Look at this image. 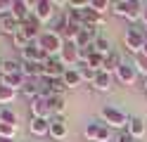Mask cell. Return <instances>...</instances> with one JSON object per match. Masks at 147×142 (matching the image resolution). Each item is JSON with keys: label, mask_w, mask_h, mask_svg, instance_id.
<instances>
[{"label": "cell", "mask_w": 147, "mask_h": 142, "mask_svg": "<svg viewBox=\"0 0 147 142\" xmlns=\"http://www.w3.org/2000/svg\"><path fill=\"white\" fill-rule=\"evenodd\" d=\"M67 90H69V88L64 85L62 78H52V83H50V92H52V95H64Z\"/></svg>", "instance_id": "836d02e7"}, {"label": "cell", "mask_w": 147, "mask_h": 142, "mask_svg": "<svg viewBox=\"0 0 147 142\" xmlns=\"http://www.w3.org/2000/svg\"><path fill=\"white\" fill-rule=\"evenodd\" d=\"M78 73H81V78H83V81H90V83H93L95 76H97L100 71H95V69H90L88 64H83V66H78Z\"/></svg>", "instance_id": "1f68e13d"}, {"label": "cell", "mask_w": 147, "mask_h": 142, "mask_svg": "<svg viewBox=\"0 0 147 142\" xmlns=\"http://www.w3.org/2000/svg\"><path fill=\"white\" fill-rule=\"evenodd\" d=\"M145 90H147V81H145Z\"/></svg>", "instance_id": "60d3db41"}, {"label": "cell", "mask_w": 147, "mask_h": 142, "mask_svg": "<svg viewBox=\"0 0 147 142\" xmlns=\"http://www.w3.org/2000/svg\"><path fill=\"white\" fill-rule=\"evenodd\" d=\"M40 24H43V22H40V19L36 17L33 12H31V17H29V19H26V22L22 24V31H24L26 36H29V40H31V43H33V38H36V40L40 38V33H43V31H40Z\"/></svg>", "instance_id": "30bf717a"}, {"label": "cell", "mask_w": 147, "mask_h": 142, "mask_svg": "<svg viewBox=\"0 0 147 142\" xmlns=\"http://www.w3.org/2000/svg\"><path fill=\"white\" fill-rule=\"evenodd\" d=\"M24 73L22 71H17V73H5V76H0V85H5V88H12V90H22L24 88Z\"/></svg>", "instance_id": "7c38bea8"}, {"label": "cell", "mask_w": 147, "mask_h": 142, "mask_svg": "<svg viewBox=\"0 0 147 142\" xmlns=\"http://www.w3.org/2000/svg\"><path fill=\"white\" fill-rule=\"evenodd\" d=\"M12 3H14V0H0V17L12 12Z\"/></svg>", "instance_id": "d590c367"}, {"label": "cell", "mask_w": 147, "mask_h": 142, "mask_svg": "<svg viewBox=\"0 0 147 142\" xmlns=\"http://www.w3.org/2000/svg\"><path fill=\"white\" fill-rule=\"evenodd\" d=\"M100 114H102L107 128H119V130H126L128 128V121H131V118H128L121 109H116V107H102Z\"/></svg>", "instance_id": "7a4b0ae2"}, {"label": "cell", "mask_w": 147, "mask_h": 142, "mask_svg": "<svg viewBox=\"0 0 147 142\" xmlns=\"http://www.w3.org/2000/svg\"><path fill=\"white\" fill-rule=\"evenodd\" d=\"M128 9H131V0H116V3H112V12L116 17H126Z\"/></svg>", "instance_id": "484cf974"}, {"label": "cell", "mask_w": 147, "mask_h": 142, "mask_svg": "<svg viewBox=\"0 0 147 142\" xmlns=\"http://www.w3.org/2000/svg\"><path fill=\"white\" fill-rule=\"evenodd\" d=\"M0 69H3V76L5 73H17V71H22V64L17 59H3L0 62Z\"/></svg>", "instance_id": "4316f807"}, {"label": "cell", "mask_w": 147, "mask_h": 142, "mask_svg": "<svg viewBox=\"0 0 147 142\" xmlns=\"http://www.w3.org/2000/svg\"><path fill=\"white\" fill-rule=\"evenodd\" d=\"M116 78H119V83H123V85H133V83L138 81V69H135V64L121 62V66L116 69Z\"/></svg>", "instance_id": "52a82bcc"}, {"label": "cell", "mask_w": 147, "mask_h": 142, "mask_svg": "<svg viewBox=\"0 0 147 142\" xmlns=\"http://www.w3.org/2000/svg\"><path fill=\"white\" fill-rule=\"evenodd\" d=\"M67 123H64V118H55V121H50V137H55V140H64L67 137Z\"/></svg>", "instance_id": "ac0fdd59"}, {"label": "cell", "mask_w": 147, "mask_h": 142, "mask_svg": "<svg viewBox=\"0 0 147 142\" xmlns=\"http://www.w3.org/2000/svg\"><path fill=\"white\" fill-rule=\"evenodd\" d=\"M83 135L90 142H109V128L105 126V123H88Z\"/></svg>", "instance_id": "5b68a950"}, {"label": "cell", "mask_w": 147, "mask_h": 142, "mask_svg": "<svg viewBox=\"0 0 147 142\" xmlns=\"http://www.w3.org/2000/svg\"><path fill=\"white\" fill-rule=\"evenodd\" d=\"M93 45H95V52H97V55H102V57H107L109 52H112V47H109V40H107L105 36H100Z\"/></svg>", "instance_id": "f1b7e54d"}, {"label": "cell", "mask_w": 147, "mask_h": 142, "mask_svg": "<svg viewBox=\"0 0 147 142\" xmlns=\"http://www.w3.org/2000/svg\"><path fill=\"white\" fill-rule=\"evenodd\" d=\"M62 81H64V85H67V88H78L83 78H81L78 69H67V71H64V76H62Z\"/></svg>", "instance_id": "ffe728a7"}, {"label": "cell", "mask_w": 147, "mask_h": 142, "mask_svg": "<svg viewBox=\"0 0 147 142\" xmlns=\"http://www.w3.org/2000/svg\"><path fill=\"white\" fill-rule=\"evenodd\" d=\"M142 55H147V40H145V47H142Z\"/></svg>", "instance_id": "f35d334b"}, {"label": "cell", "mask_w": 147, "mask_h": 142, "mask_svg": "<svg viewBox=\"0 0 147 142\" xmlns=\"http://www.w3.org/2000/svg\"><path fill=\"white\" fill-rule=\"evenodd\" d=\"M33 14L38 17L40 22H48V19H52V14H55L52 0H38V3H33Z\"/></svg>", "instance_id": "8fae6325"}, {"label": "cell", "mask_w": 147, "mask_h": 142, "mask_svg": "<svg viewBox=\"0 0 147 142\" xmlns=\"http://www.w3.org/2000/svg\"><path fill=\"white\" fill-rule=\"evenodd\" d=\"M19 28H22V24H19V22H17V19L12 17V12L0 17V31H3L5 36H14L17 31H19Z\"/></svg>", "instance_id": "5bb4252c"}, {"label": "cell", "mask_w": 147, "mask_h": 142, "mask_svg": "<svg viewBox=\"0 0 147 142\" xmlns=\"http://www.w3.org/2000/svg\"><path fill=\"white\" fill-rule=\"evenodd\" d=\"M145 40H147V36L138 28L135 24H131L126 28V36H123V45H126V50L128 52H133L135 57L142 52V47H145Z\"/></svg>", "instance_id": "6da1fadb"}, {"label": "cell", "mask_w": 147, "mask_h": 142, "mask_svg": "<svg viewBox=\"0 0 147 142\" xmlns=\"http://www.w3.org/2000/svg\"><path fill=\"white\" fill-rule=\"evenodd\" d=\"M93 88H95V90H109V88H112V73L100 71V73L95 76V81H93Z\"/></svg>", "instance_id": "44dd1931"}, {"label": "cell", "mask_w": 147, "mask_h": 142, "mask_svg": "<svg viewBox=\"0 0 147 142\" xmlns=\"http://www.w3.org/2000/svg\"><path fill=\"white\" fill-rule=\"evenodd\" d=\"M50 59V55L43 50V47H38V43H31L29 47L24 50V62H33V64H45Z\"/></svg>", "instance_id": "ba28073f"}, {"label": "cell", "mask_w": 147, "mask_h": 142, "mask_svg": "<svg viewBox=\"0 0 147 142\" xmlns=\"http://www.w3.org/2000/svg\"><path fill=\"white\" fill-rule=\"evenodd\" d=\"M36 43H38V47H43V50L52 57V55H59V52H62L64 38H62L59 33H55V31H43L40 38H38Z\"/></svg>", "instance_id": "3957f363"}, {"label": "cell", "mask_w": 147, "mask_h": 142, "mask_svg": "<svg viewBox=\"0 0 147 142\" xmlns=\"http://www.w3.org/2000/svg\"><path fill=\"white\" fill-rule=\"evenodd\" d=\"M14 135H17V123H3L0 121V137L14 140Z\"/></svg>", "instance_id": "83f0119b"}, {"label": "cell", "mask_w": 147, "mask_h": 142, "mask_svg": "<svg viewBox=\"0 0 147 142\" xmlns=\"http://www.w3.org/2000/svg\"><path fill=\"white\" fill-rule=\"evenodd\" d=\"M12 43H14V47H19V50L24 52L26 50V47H29L31 45V40H29V36H26L24 31H22V28H19V31H17L14 36H12Z\"/></svg>", "instance_id": "d4e9b609"}, {"label": "cell", "mask_w": 147, "mask_h": 142, "mask_svg": "<svg viewBox=\"0 0 147 142\" xmlns=\"http://www.w3.org/2000/svg\"><path fill=\"white\" fill-rule=\"evenodd\" d=\"M22 95L26 100H36V97H40V85L36 78H26L24 83V88H22Z\"/></svg>", "instance_id": "e0dca14e"}, {"label": "cell", "mask_w": 147, "mask_h": 142, "mask_svg": "<svg viewBox=\"0 0 147 142\" xmlns=\"http://www.w3.org/2000/svg\"><path fill=\"white\" fill-rule=\"evenodd\" d=\"M119 66H121V57H119V55L112 50V52L105 57V66H102V71H107V73H112V71H114V73H116Z\"/></svg>", "instance_id": "7402d4cb"}, {"label": "cell", "mask_w": 147, "mask_h": 142, "mask_svg": "<svg viewBox=\"0 0 147 142\" xmlns=\"http://www.w3.org/2000/svg\"><path fill=\"white\" fill-rule=\"evenodd\" d=\"M59 59H62L64 66H69V69H76V64H81V62H78V45H76V43L64 40L62 52H59Z\"/></svg>", "instance_id": "277c9868"}, {"label": "cell", "mask_w": 147, "mask_h": 142, "mask_svg": "<svg viewBox=\"0 0 147 142\" xmlns=\"http://www.w3.org/2000/svg\"><path fill=\"white\" fill-rule=\"evenodd\" d=\"M48 104H50L52 114H64V109H67V104H64V95H50Z\"/></svg>", "instance_id": "cb8c5ba5"}, {"label": "cell", "mask_w": 147, "mask_h": 142, "mask_svg": "<svg viewBox=\"0 0 147 142\" xmlns=\"http://www.w3.org/2000/svg\"><path fill=\"white\" fill-rule=\"evenodd\" d=\"M22 73L24 78H43V64H33V62H24L22 64Z\"/></svg>", "instance_id": "2e32d148"}, {"label": "cell", "mask_w": 147, "mask_h": 142, "mask_svg": "<svg viewBox=\"0 0 147 142\" xmlns=\"http://www.w3.org/2000/svg\"><path fill=\"white\" fill-rule=\"evenodd\" d=\"M50 114H52V109H50V104H48V97H36V100H31V118H48L50 121Z\"/></svg>", "instance_id": "8992f818"}, {"label": "cell", "mask_w": 147, "mask_h": 142, "mask_svg": "<svg viewBox=\"0 0 147 142\" xmlns=\"http://www.w3.org/2000/svg\"><path fill=\"white\" fill-rule=\"evenodd\" d=\"M142 9H145V5H142V3H138V0H131V9H128L126 19H128L131 24H135L138 19H142Z\"/></svg>", "instance_id": "603a6c76"}, {"label": "cell", "mask_w": 147, "mask_h": 142, "mask_svg": "<svg viewBox=\"0 0 147 142\" xmlns=\"http://www.w3.org/2000/svg\"><path fill=\"white\" fill-rule=\"evenodd\" d=\"M14 95H17V90H12V88H5V85H0V104H10V102L14 100Z\"/></svg>", "instance_id": "4dcf8cb0"}, {"label": "cell", "mask_w": 147, "mask_h": 142, "mask_svg": "<svg viewBox=\"0 0 147 142\" xmlns=\"http://www.w3.org/2000/svg\"><path fill=\"white\" fill-rule=\"evenodd\" d=\"M0 121H3V123H17V114L12 109L3 107V109H0Z\"/></svg>", "instance_id": "e575fe53"}, {"label": "cell", "mask_w": 147, "mask_h": 142, "mask_svg": "<svg viewBox=\"0 0 147 142\" xmlns=\"http://www.w3.org/2000/svg\"><path fill=\"white\" fill-rule=\"evenodd\" d=\"M29 128H31L33 135H38V137L50 135V121L48 118H31L29 121Z\"/></svg>", "instance_id": "9a60e30c"}, {"label": "cell", "mask_w": 147, "mask_h": 142, "mask_svg": "<svg viewBox=\"0 0 147 142\" xmlns=\"http://www.w3.org/2000/svg\"><path fill=\"white\" fill-rule=\"evenodd\" d=\"M64 71L67 69H64V64H62L59 57H50V59L43 64V76L45 78H62Z\"/></svg>", "instance_id": "9c48e42d"}, {"label": "cell", "mask_w": 147, "mask_h": 142, "mask_svg": "<svg viewBox=\"0 0 147 142\" xmlns=\"http://www.w3.org/2000/svg\"><path fill=\"white\" fill-rule=\"evenodd\" d=\"M142 22H145V26H147V5H145V9H142Z\"/></svg>", "instance_id": "74e56055"}, {"label": "cell", "mask_w": 147, "mask_h": 142, "mask_svg": "<svg viewBox=\"0 0 147 142\" xmlns=\"http://www.w3.org/2000/svg\"><path fill=\"white\" fill-rule=\"evenodd\" d=\"M135 69H138V73H142L145 76V81H147V55H138L135 57Z\"/></svg>", "instance_id": "d6a6232c"}, {"label": "cell", "mask_w": 147, "mask_h": 142, "mask_svg": "<svg viewBox=\"0 0 147 142\" xmlns=\"http://www.w3.org/2000/svg\"><path fill=\"white\" fill-rule=\"evenodd\" d=\"M31 12H33L31 5H29V3H24V0H14V3H12V17H14L19 24H24L26 19L31 17Z\"/></svg>", "instance_id": "4fadbf2b"}, {"label": "cell", "mask_w": 147, "mask_h": 142, "mask_svg": "<svg viewBox=\"0 0 147 142\" xmlns=\"http://www.w3.org/2000/svg\"><path fill=\"white\" fill-rule=\"evenodd\" d=\"M116 142H135V137H133L128 130H121V133L116 135Z\"/></svg>", "instance_id": "8d00e7d4"}, {"label": "cell", "mask_w": 147, "mask_h": 142, "mask_svg": "<svg viewBox=\"0 0 147 142\" xmlns=\"http://www.w3.org/2000/svg\"><path fill=\"white\" fill-rule=\"evenodd\" d=\"M145 36H147V26H145Z\"/></svg>", "instance_id": "b9f144b4"}, {"label": "cell", "mask_w": 147, "mask_h": 142, "mask_svg": "<svg viewBox=\"0 0 147 142\" xmlns=\"http://www.w3.org/2000/svg\"><path fill=\"white\" fill-rule=\"evenodd\" d=\"M131 135L135 137V140H140L142 135H145V121L140 118V116H131V121H128V128H126Z\"/></svg>", "instance_id": "d6986e66"}, {"label": "cell", "mask_w": 147, "mask_h": 142, "mask_svg": "<svg viewBox=\"0 0 147 142\" xmlns=\"http://www.w3.org/2000/svg\"><path fill=\"white\" fill-rule=\"evenodd\" d=\"M0 76H3V69H0Z\"/></svg>", "instance_id": "7bdbcfd3"}, {"label": "cell", "mask_w": 147, "mask_h": 142, "mask_svg": "<svg viewBox=\"0 0 147 142\" xmlns=\"http://www.w3.org/2000/svg\"><path fill=\"white\" fill-rule=\"evenodd\" d=\"M0 142H14V140H5V137H0Z\"/></svg>", "instance_id": "ab89813d"}, {"label": "cell", "mask_w": 147, "mask_h": 142, "mask_svg": "<svg viewBox=\"0 0 147 142\" xmlns=\"http://www.w3.org/2000/svg\"><path fill=\"white\" fill-rule=\"evenodd\" d=\"M90 9L97 14H105L107 9H112V3L109 0H90Z\"/></svg>", "instance_id": "f546056e"}]
</instances>
